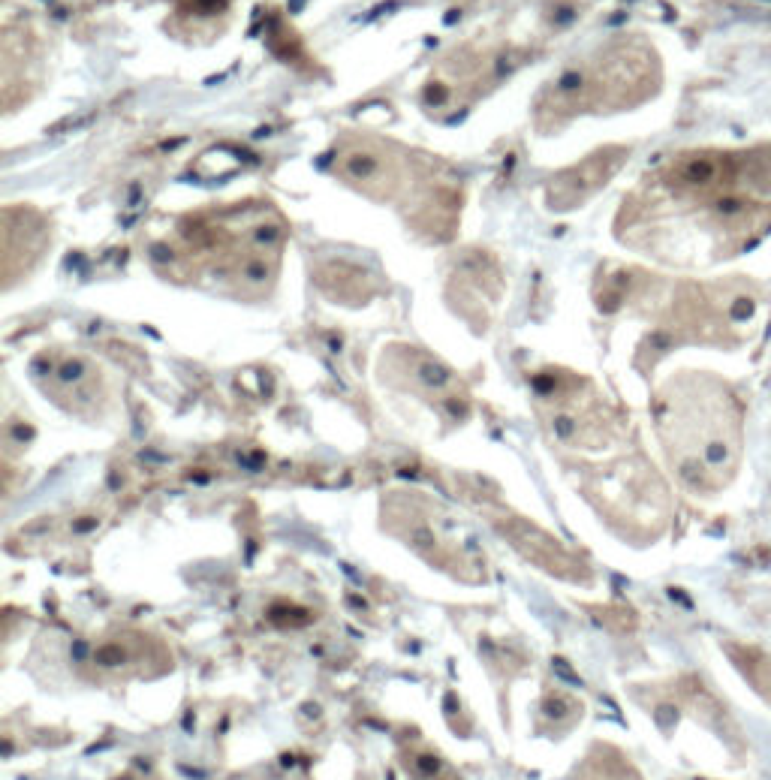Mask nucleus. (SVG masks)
<instances>
[{"label":"nucleus","instance_id":"obj_1","mask_svg":"<svg viewBox=\"0 0 771 780\" xmlns=\"http://www.w3.org/2000/svg\"><path fill=\"white\" fill-rule=\"evenodd\" d=\"M383 516L386 518H404V521H413L416 530H398V536H404L407 545H413L422 557H428L431 564L443 566V570H452L461 579H467V566H476L470 564V551H473V542H464L455 533L449 530H458V518L443 512L437 503H428V501H416L410 497V503H389L383 506Z\"/></svg>","mask_w":771,"mask_h":780}]
</instances>
